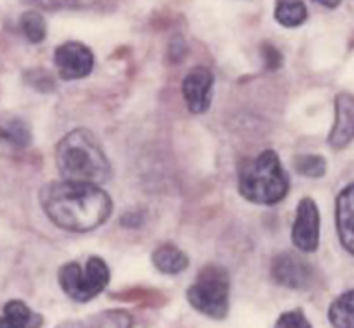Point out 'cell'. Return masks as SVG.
Masks as SVG:
<instances>
[{"instance_id": "24", "label": "cell", "mask_w": 354, "mask_h": 328, "mask_svg": "<svg viewBox=\"0 0 354 328\" xmlns=\"http://www.w3.org/2000/svg\"><path fill=\"white\" fill-rule=\"evenodd\" d=\"M313 2L320 3V6L324 7H328V9H335V7L341 6L342 0H313Z\"/></svg>"}, {"instance_id": "8", "label": "cell", "mask_w": 354, "mask_h": 328, "mask_svg": "<svg viewBox=\"0 0 354 328\" xmlns=\"http://www.w3.org/2000/svg\"><path fill=\"white\" fill-rule=\"evenodd\" d=\"M292 244L297 251L315 252L320 245V211L311 197L297 204L292 224Z\"/></svg>"}, {"instance_id": "11", "label": "cell", "mask_w": 354, "mask_h": 328, "mask_svg": "<svg viewBox=\"0 0 354 328\" xmlns=\"http://www.w3.org/2000/svg\"><path fill=\"white\" fill-rule=\"evenodd\" d=\"M335 221L341 244L349 254L354 252V185L349 183L335 200Z\"/></svg>"}, {"instance_id": "22", "label": "cell", "mask_w": 354, "mask_h": 328, "mask_svg": "<svg viewBox=\"0 0 354 328\" xmlns=\"http://www.w3.org/2000/svg\"><path fill=\"white\" fill-rule=\"evenodd\" d=\"M261 55H263V59H265L266 69H272V71H275V69H279L280 66H282V62H283L282 54H280L279 48L273 47V45H270V44L263 45Z\"/></svg>"}, {"instance_id": "2", "label": "cell", "mask_w": 354, "mask_h": 328, "mask_svg": "<svg viewBox=\"0 0 354 328\" xmlns=\"http://www.w3.org/2000/svg\"><path fill=\"white\" fill-rule=\"evenodd\" d=\"M55 166L62 180L102 185L113 176V168L95 135L86 128H76L59 140Z\"/></svg>"}, {"instance_id": "16", "label": "cell", "mask_w": 354, "mask_h": 328, "mask_svg": "<svg viewBox=\"0 0 354 328\" xmlns=\"http://www.w3.org/2000/svg\"><path fill=\"white\" fill-rule=\"evenodd\" d=\"M292 164L299 175L308 178H322L327 173V159L320 154H299L292 159Z\"/></svg>"}, {"instance_id": "13", "label": "cell", "mask_w": 354, "mask_h": 328, "mask_svg": "<svg viewBox=\"0 0 354 328\" xmlns=\"http://www.w3.org/2000/svg\"><path fill=\"white\" fill-rule=\"evenodd\" d=\"M152 264L165 275H178L189 268V255L175 244H162L152 252Z\"/></svg>"}, {"instance_id": "18", "label": "cell", "mask_w": 354, "mask_h": 328, "mask_svg": "<svg viewBox=\"0 0 354 328\" xmlns=\"http://www.w3.org/2000/svg\"><path fill=\"white\" fill-rule=\"evenodd\" d=\"M93 318H99L102 321H97L93 327H131L133 320L127 311H106V313L95 314Z\"/></svg>"}, {"instance_id": "5", "label": "cell", "mask_w": 354, "mask_h": 328, "mask_svg": "<svg viewBox=\"0 0 354 328\" xmlns=\"http://www.w3.org/2000/svg\"><path fill=\"white\" fill-rule=\"evenodd\" d=\"M111 271L107 262L99 255H92L85 268L80 262L69 261L59 268L57 280L62 292L76 302H88L109 285Z\"/></svg>"}, {"instance_id": "1", "label": "cell", "mask_w": 354, "mask_h": 328, "mask_svg": "<svg viewBox=\"0 0 354 328\" xmlns=\"http://www.w3.org/2000/svg\"><path fill=\"white\" fill-rule=\"evenodd\" d=\"M40 206L45 216L66 231L86 233L109 220L113 200L95 183L61 180L40 190Z\"/></svg>"}, {"instance_id": "12", "label": "cell", "mask_w": 354, "mask_h": 328, "mask_svg": "<svg viewBox=\"0 0 354 328\" xmlns=\"http://www.w3.org/2000/svg\"><path fill=\"white\" fill-rule=\"evenodd\" d=\"M44 325L41 314L35 313L26 302L12 299L6 302L0 314V328H35Z\"/></svg>"}, {"instance_id": "10", "label": "cell", "mask_w": 354, "mask_h": 328, "mask_svg": "<svg viewBox=\"0 0 354 328\" xmlns=\"http://www.w3.org/2000/svg\"><path fill=\"white\" fill-rule=\"evenodd\" d=\"M354 135V102L349 92H341L335 97V121L328 144L334 151L346 148L353 140Z\"/></svg>"}, {"instance_id": "15", "label": "cell", "mask_w": 354, "mask_h": 328, "mask_svg": "<svg viewBox=\"0 0 354 328\" xmlns=\"http://www.w3.org/2000/svg\"><path fill=\"white\" fill-rule=\"evenodd\" d=\"M275 19L286 28H297L308 19V9L303 0H277Z\"/></svg>"}, {"instance_id": "7", "label": "cell", "mask_w": 354, "mask_h": 328, "mask_svg": "<svg viewBox=\"0 0 354 328\" xmlns=\"http://www.w3.org/2000/svg\"><path fill=\"white\" fill-rule=\"evenodd\" d=\"M54 62L59 76L66 81L86 78L93 71V52L82 41H66L54 52Z\"/></svg>"}, {"instance_id": "19", "label": "cell", "mask_w": 354, "mask_h": 328, "mask_svg": "<svg viewBox=\"0 0 354 328\" xmlns=\"http://www.w3.org/2000/svg\"><path fill=\"white\" fill-rule=\"evenodd\" d=\"M44 9L57 10V9H86V7L95 6L99 0H37Z\"/></svg>"}, {"instance_id": "14", "label": "cell", "mask_w": 354, "mask_h": 328, "mask_svg": "<svg viewBox=\"0 0 354 328\" xmlns=\"http://www.w3.org/2000/svg\"><path fill=\"white\" fill-rule=\"evenodd\" d=\"M328 320L337 328H351L354 323V292L346 290L328 307Z\"/></svg>"}, {"instance_id": "17", "label": "cell", "mask_w": 354, "mask_h": 328, "mask_svg": "<svg viewBox=\"0 0 354 328\" xmlns=\"http://www.w3.org/2000/svg\"><path fill=\"white\" fill-rule=\"evenodd\" d=\"M21 30L31 44H41L47 37V23L37 10H28L21 16Z\"/></svg>"}, {"instance_id": "20", "label": "cell", "mask_w": 354, "mask_h": 328, "mask_svg": "<svg viewBox=\"0 0 354 328\" xmlns=\"http://www.w3.org/2000/svg\"><path fill=\"white\" fill-rule=\"evenodd\" d=\"M275 327H287V328H311V323L308 321L306 314L301 309L287 311V313L280 314L277 320Z\"/></svg>"}, {"instance_id": "23", "label": "cell", "mask_w": 354, "mask_h": 328, "mask_svg": "<svg viewBox=\"0 0 354 328\" xmlns=\"http://www.w3.org/2000/svg\"><path fill=\"white\" fill-rule=\"evenodd\" d=\"M185 50H187V45L185 41H183L182 37H175L171 40V44H169V57L173 59V61H182L183 55H185Z\"/></svg>"}, {"instance_id": "25", "label": "cell", "mask_w": 354, "mask_h": 328, "mask_svg": "<svg viewBox=\"0 0 354 328\" xmlns=\"http://www.w3.org/2000/svg\"><path fill=\"white\" fill-rule=\"evenodd\" d=\"M0 135H2V133H0Z\"/></svg>"}, {"instance_id": "3", "label": "cell", "mask_w": 354, "mask_h": 328, "mask_svg": "<svg viewBox=\"0 0 354 328\" xmlns=\"http://www.w3.org/2000/svg\"><path fill=\"white\" fill-rule=\"evenodd\" d=\"M289 186V175L272 148H266L239 168V192L252 204H279L287 197Z\"/></svg>"}, {"instance_id": "21", "label": "cell", "mask_w": 354, "mask_h": 328, "mask_svg": "<svg viewBox=\"0 0 354 328\" xmlns=\"http://www.w3.org/2000/svg\"><path fill=\"white\" fill-rule=\"evenodd\" d=\"M6 137L17 145H28L31 140L30 128L21 119H14L6 131Z\"/></svg>"}, {"instance_id": "4", "label": "cell", "mask_w": 354, "mask_h": 328, "mask_svg": "<svg viewBox=\"0 0 354 328\" xmlns=\"http://www.w3.org/2000/svg\"><path fill=\"white\" fill-rule=\"evenodd\" d=\"M187 300L201 314L213 320H225L230 311V275L220 264H206L192 285L187 289Z\"/></svg>"}, {"instance_id": "9", "label": "cell", "mask_w": 354, "mask_h": 328, "mask_svg": "<svg viewBox=\"0 0 354 328\" xmlns=\"http://www.w3.org/2000/svg\"><path fill=\"white\" fill-rule=\"evenodd\" d=\"M214 76L206 66H196L182 81V93L190 113L203 114L209 109L213 99Z\"/></svg>"}, {"instance_id": "6", "label": "cell", "mask_w": 354, "mask_h": 328, "mask_svg": "<svg viewBox=\"0 0 354 328\" xmlns=\"http://www.w3.org/2000/svg\"><path fill=\"white\" fill-rule=\"evenodd\" d=\"M270 275L279 285L290 290H308L315 282V269L294 252H282L272 259Z\"/></svg>"}]
</instances>
